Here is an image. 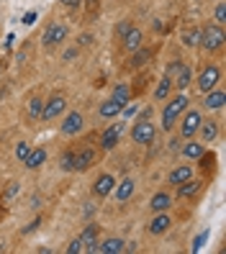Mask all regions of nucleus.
<instances>
[{"mask_svg": "<svg viewBox=\"0 0 226 254\" xmlns=\"http://www.w3.org/2000/svg\"><path fill=\"white\" fill-rule=\"evenodd\" d=\"M185 108H188V98L185 95H175L172 100H167V106H164V111H162V128L170 131L172 124H175V118L183 113Z\"/></svg>", "mask_w": 226, "mask_h": 254, "instance_id": "1", "label": "nucleus"}, {"mask_svg": "<svg viewBox=\"0 0 226 254\" xmlns=\"http://www.w3.org/2000/svg\"><path fill=\"white\" fill-rule=\"evenodd\" d=\"M224 31H221V26L216 23V26H206L203 31H201V47L206 49V52H216V49H221L224 47Z\"/></svg>", "mask_w": 226, "mask_h": 254, "instance_id": "2", "label": "nucleus"}, {"mask_svg": "<svg viewBox=\"0 0 226 254\" xmlns=\"http://www.w3.org/2000/svg\"><path fill=\"white\" fill-rule=\"evenodd\" d=\"M154 136H157V128H154V124L149 121V118L137 121V124H134V128H131V139L137 141V144H152Z\"/></svg>", "mask_w": 226, "mask_h": 254, "instance_id": "3", "label": "nucleus"}, {"mask_svg": "<svg viewBox=\"0 0 226 254\" xmlns=\"http://www.w3.org/2000/svg\"><path fill=\"white\" fill-rule=\"evenodd\" d=\"M124 249H126L124 239H105V242H95V244L87 247L90 254H118V252H124Z\"/></svg>", "mask_w": 226, "mask_h": 254, "instance_id": "4", "label": "nucleus"}, {"mask_svg": "<svg viewBox=\"0 0 226 254\" xmlns=\"http://www.w3.org/2000/svg\"><path fill=\"white\" fill-rule=\"evenodd\" d=\"M65 106H67V100L62 95H52L47 103H44V108H41V121H52V118H57L59 113H65Z\"/></svg>", "mask_w": 226, "mask_h": 254, "instance_id": "5", "label": "nucleus"}, {"mask_svg": "<svg viewBox=\"0 0 226 254\" xmlns=\"http://www.w3.org/2000/svg\"><path fill=\"white\" fill-rule=\"evenodd\" d=\"M67 39V26H62V23H52L47 31H44V36H41V44L47 49H52V47H57V44H62Z\"/></svg>", "mask_w": 226, "mask_h": 254, "instance_id": "6", "label": "nucleus"}, {"mask_svg": "<svg viewBox=\"0 0 226 254\" xmlns=\"http://www.w3.org/2000/svg\"><path fill=\"white\" fill-rule=\"evenodd\" d=\"M93 162H95V152L90 146H82V149H77V152H72V172H82Z\"/></svg>", "mask_w": 226, "mask_h": 254, "instance_id": "7", "label": "nucleus"}, {"mask_svg": "<svg viewBox=\"0 0 226 254\" xmlns=\"http://www.w3.org/2000/svg\"><path fill=\"white\" fill-rule=\"evenodd\" d=\"M124 128H126V124H113V126H108V128L103 131V136H100V146L105 149V152L116 149V144H118V139H121Z\"/></svg>", "mask_w": 226, "mask_h": 254, "instance_id": "8", "label": "nucleus"}, {"mask_svg": "<svg viewBox=\"0 0 226 254\" xmlns=\"http://www.w3.org/2000/svg\"><path fill=\"white\" fill-rule=\"evenodd\" d=\"M203 121V116L198 111H188V116L183 118V124H180V133H183V139H190L198 133V126Z\"/></svg>", "mask_w": 226, "mask_h": 254, "instance_id": "9", "label": "nucleus"}, {"mask_svg": "<svg viewBox=\"0 0 226 254\" xmlns=\"http://www.w3.org/2000/svg\"><path fill=\"white\" fill-rule=\"evenodd\" d=\"M219 77H221L219 67H216V64H208V67L201 72V77H198V87H201L203 93L214 90V87H216V82H219Z\"/></svg>", "mask_w": 226, "mask_h": 254, "instance_id": "10", "label": "nucleus"}, {"mask_svg": "<svg viewBox=\"0 0 226 254\" xmlns=\"http://www.w3.org/2000/svg\"><path fill=\"white\" fill-rule=\"evenodd\" d=\"M113 188H116V177L113 175H100L95 180V185H93V192L98 198H105V195H111V192H113Z\"/></svg>", "mask_w": 226, "mask_h": 254, "instance_id": "11", "label": "nucleus"}, {"mask_svg": "<svg viewBox=\"0 0 226 254\" xmlns=\"http://www.w3.org/2000/svg\"><path fill=\"white\" fill-rule=\"evenodd\" d=\"M121 39H124V49H126V52H137V49L142 47V41H144V34L139 31V28L131 26Z\"/></svg>", "mask_w": 226, "mask_h": 254, "instance_id": "12", "label": "nucleus"}, {"mask_svg": "<svg viewBox=\"0 0 226 254\" xmlns=\"http://www.w3.org/2000/svg\"><path fill=\"white\" fill-rule=\"evenodd\" d=\"M180 190H177V195L180 198H195V195H198V192H201V188H203V180H193V177H190V180H185V183H180L177 185Z\"/></svg>", "mask_w": 226, "mask_h": 254, "instance_id": "13", "label": "nucleus"}, {"mask_svg": "<svg viewBox=\"0 0 226 254\" xmlns=\"http://www.w3.org/2000/svg\"><path fill=\"white\" fill-rule=\"evenodd\" d=\"M172 226V218L167 216V211H162V213H157L154 216V221L149 223V234H154V236H159V234H164Z\"/></svg>", "mask_w": 226, "mask_h": 254, "instance_id": "14", "label": "nucleus"}, {"mask_svg": "<svg viewBox=\"0 0 226 254\" xmlns=\"http://www.w3.org/2000/svg\"><path fill=\"white\" fill-rule=\"evenodd\" d=\"M224 103H226V93H221V90H208L206 98H203V108L219 111V108H224Z\"/></svg>", "mask_w": 226, "mask_h": 254, "instance_id": "15", "label": "nucleus"}, {"mask_svg": "<svg viewBox=\"0 0 226 254\" xmlns=\"http://www.w3.org/2000/svg\"><path fill=\"white\" fill-rule=\"evenodd\" d=\"M80 128H82V116L80 113H70L62 121V133H67V136H75Z\"/></svg>", "mask_w": 226, "mask_h": 254, "instance_id": "16", "label": "nucleus"}, {"mask_svg": "<svg viewBox=\"0 0 226 254\" xmlns=\"http://www.w3.org/2000/svg\"><path fill=\"white\" fill-rule=\"evenodd\" d=\"M44 162H47V152H44V149H31V152H28V157L23 159V164H26L28 170L41 167Z\"/></svg>", "mask_w": 226, "mask_h": 254, "instance_id": "17", "label": "nucleus"}, {"mask_svg": "<svg viewBox=\"0 0 226 254\" xmlns=\"http://www.w3.org/2000/svg\"><path fill=\"white\" fill-rule=\"evenodd\" d=\"M193 177V170L188 167V164H183V167H175L172 172H170V177H167V183L170 185H180V183H185V180H190Z\"/></svg>", "mask_w": 226, "mask_h": 254, "instance_id": "18", "label": "nucleus"}, {"mask_svg": "<svg viewBox=\"0 0 226 254\" xmlns=\"http://www.w3.org/2000/svg\"><path fill=\"white\" fill-rule=\"evenodd\" d=\"M172 80H175L172 85L177 87V90H185V87L190 85V80H193V69H190L188 64H183V67H180V72L175 74V77H172Z\"/></svg>", "mask_w": 226, "mask_h": 254, "instance_id": "19", "label": "nucleus"}, {"mask_svg": "<svg viewBox=\"0 0 226 254\" xmlns=\"http://www.w3.org/2000/svg\"><path fill=\"white\" fill-rule=\"evenodd\" d=\"M149 205H152L154 213H162V211H167V208L172 205V195H170V192H157Z\"/></svg>", "mask_w": 226, "mask_h": 254, "instance_id": "20", "label": "nucleus"}, {"mask_svg": "<svg viewBox=\"0 0 226 254\" xmlns=\"http://www.w3.org/2000/svg\"><path fill=\"white\" fill-rule=\"evenodd\" d=\"M113 190H116V200L118 203H126L134 195V180H129V177H126V180L118 183V188H113Z\"/></svg>", "mask_w": 226, "mask_h": 254, "instance_id": "21", "label": "nucleus"}, {"mask_svg": "<svg viewBox=\"0 0 226 254\" xmlns=\"http://www.w3.org/2000/svg\"><path fill=\"white\" fill-rule=\"evenodd\" d=\"M198 131H201V139L203 141H214L219 136V124L216 121H201Z\"/></svg>", "mask_w": 226, "mask_h": 254, "instance_id": "22", "label": "nucleus"}, {"mask_svg": "<svg viewBox=\"0 0 226 254\" xmlns=\"http://www.w3.org/2000/svg\"><path fill=\"white\" fill-rule=\"evenodd\" d=\"M98 113L103 116V118H116L118 113H121V106L111 98V100H105V103H100V108H98Z\"/></svg>", "mask_w": 226, "mask_h": 254, "instance_id": "23", "label": "nucleus"}, {"mask_svg": "<svg viewBox=\"0 0 226 254\" xmlns=\"http://www.w3.org/2000/svg\"><path fill=\"white\" fill-rule=\"evenodd\" d=\"M111 98H113L121 108H124V106H126V100L131 98V87H129V85H116V90H113V95H111Z\"/></svg>", "mask_w": 226, "mask_h": 254, "instance_id": "24", "label": "nucleus"}, {"mask_svg": "<svg viewBox=\"0 0 226 254\" xmlns=\"http://www.w3.org/2000/svg\"><path fill=\"white\" fill-rule=\"evenodd\" d=\"M203 152H206V149L201 144H195V141H190V144L183 146V157H188V159H201Z\"/></svg>", "mask_w": 226, "mask_h": 254, "instance_id": "25", "label": "nucleus"}, {"mask_svg": "<svg viewBox=\"0 0 226 254\" xmlns=\"http://www.w3.org/2000/svg\"><path fill=\"white\" fill-rule=\"evenodd\" d=\"M95 239H98V226H87L82 234H80V242H82V249L87 252L90 244H95Z\"/></svg>", "mask_w": 226, "mask_h": 254, "instance_id": "26", "label": "nucleus"}, {"mask_svg": "<svg viewBox=\"0 0 226 254\" xmlns=\"http://www.w3.org/2000/svg\"><path fill=\"white\" fill-rule=\"evenodd\" d=\"M170 90H172V80L170 77H162L159 85H157V90H154V98L157 100H164V98L170 95Z\"/></svg>", "mask_w": 226, "mask_h": 254, "instance_id": "27", "label": "nucleus"}, {"mask_svg": "<svg viewBox=\"0 0 226 254\" xmlns=\"http://www.w3.org/2000/svg\"><path fill=\"white\" fill-rule=\"evenodd\" d=\"M198 41H201V28H188V31H183L185 47H198Z\"/></svg>", "mask_w": 226, "mask_h": 254, "instance_id": "28", "label": "nucleus"}, {"mask_svg": "<svg viewBox=\"0 0 226 254\" xmlns=\"http://www.w3.org/2000/svg\"><path fill=\"white\" fill-rule=\"evenodd\" d=\"M41 108H44V100L41 98H31V103H28V118H36L41 116Z\"/></svg>", "mask_w": 226, "mask_h": 254, "instance_id": "29", "label": "nucleus"}, {"mask_svg": "<svg viewBox=\"0 0 226 254\" xmlns=\"http://www.w3.org/2000/svg\"><path fill=\"white\" fill-rule=\"evenodd\" d=\"M149 57H152V52H149V49H139L137 54H134V59H131V67H142V64H147V62H149Z\"/></svg>", "mask_w": 226, "mask_h": 254, "instance_id": "30", "label": "nucleus"}, {"mask_svg": "<svg viewBox=\"0 0 226 254\" xmlns=\"http://www.w3.org/2000/svg\"><path fill=\"white\" fill-rule=\"evenodd\" d=\"M16 195H18V183H10V185H8V190L3 192V198H0V203H10Z\"/></svg>", "mask_w": 226, "mask_h": 254, "instance_id": "31", "label": "nucleus"}, {"mask_svg": "<svg viewBox=\"0 0 226 254\" xmlns=\"http://www.w3.org/2000/svg\"><path fill=\"white\" fill-rule=\"evenodd\" d=\"M180 67H183V62H180V59H175V62H170V64H167V69H164V77H170V80H172L175 74L180 72Z\"/></svg>", "mask_w": 226, "mask_h": 254, "instance_id": "32", "label": "nucleus"}, {"mask_svg": "<svg viewBox=\"0 0 226 254\" xmlns=\"http://www.w3.org/2000/svg\"><path fill=\"white\" fill-rule=\"evenodd\" d=\"M59 167H62L65 172H72V149L62 154V159H59Z\"/></svg>", "mask_w": 226, "mask_h": 254, "instance_id": "33", "label": "nucleus"}, {"mask_svg": "<svg viewBox=\"0 0 226 254\" xmlns=\"http://www.w3.org/2000/svg\"><path fill=\"white\" fill-rule=\"evenodd\" d=\"M28 152H31V146H28V144H26V141H21V144H18V146H16V157H18V159H21V162H23V159H26V157H28Z\"/></svg>", "mask_w": 226, "mask_h": 254, "instance_id": "34", "label": "nucleus"}, {"mask_svg": "<svg viewBox=\"0 0 226 254\" xmlns=\"http://www.w3.org/2000/svg\"><path fill=\"white\" fill-rule=\"evenodd\" d=\"M224 21H226V5H224V3H219V5H216V23L221 26Z\"/></svg>", "mask_w": 226, "mask_h": 254, "instance_id": "35", "label": "nucleus"}, {"mask_svg": "<svg viewBox=\"0 0 226 254\" xmlns=\"http://www.w3.org/2000/svg\"><path fill=\"white\" fill-rule=\"evenodd\" d=\"M67 252H70V254H77V252H82V242H80V239H75V242L67 247Z\"/></svg>", "mask_w": 226, "mask_h": 254, "instance_id": "36", "label": "nucleus"}, {"mask_svg": "<svg viewBox=\"0 0 226 254\" xmlns=\"http://www.w3.org/2000/svg\"><path fill=\"white\" fill-rule=\"evenodd\" d=\"M129 28H131V23H129V21H124V23H118V26H116V36H124V34L129 31Z\"/></svg>", "mask_w": 226, "mask_h": 254, "instance_id": "37", "label": "nucleus"}, {"mask_svg": "<svg viewBox=\"0 0 226 254\" xmlns=\"http://www.w3.org/2000/svg\"><path fill=\"white\" fill-rule=\"evenodd\" d=\"M77 44H80V47H87V44H93V36H90V34H82V36L77 39Z\"/></svg>", "mask_w": 226, "mask_h": 254, "instance_id": "38", "label": "nucleus"}, {"mask_svg": "<svg viewBox=\"0 0 226 254\" xmlns=\"http://www.w3.org/2000/svg\"><path fill=\"white\" fill-rule=\"evenodd\" d=\"M36 18H39V16H36V13L31 10V13H26V16H23V23H26V26H31V23H34Z\"/></svg>", "mask_w": 226, "mask_h": 254, "instance_id": "39", "label": "nucleus"}, {"mask_svg": "<svg viewBox=\"0 0 226 254\" xmlns=\"http://www.w3.org/2000/svg\"><path fill=\"white\" fill-rule=\"evenodd\" d=\"M206 239H208V231H203V234H201L198 239H195V249H201V247H203V242H206Z\"/></svg>", "mask_w": 226, "mask_h": 254, "instance_id": "40", "label": "nucleus"}, {"mask_svg": "<svg viewBox=\"0 0 226 254\" xmlns=\"http://www.w3.org/2000/svg\"><path fill=\"white\" fill-rule=\"evenodd\" d=\"M82 3V0H62V5H67V8H77Z\"/></svg>", "mask_w": 226, "mask_h": 254, "instance_id": "41", "label": "nucleus"}, {"mask_svg": "<svg viewBox=\"0 0 226 254\" xmlns=\"http://www.w3.org/2000/svg\"><path fill=\"white\" fill-rule=\"evenodd\" d=\"M75 57H77V49H67V52H65V59H67V62H70V59H75Z\"/></svg>", "mask_w": 226, "mask_h": 254, "instance_id": "42", "label": "nucleus"}, {"mask_svg": "<svg viewBox=\"0 0 226 254\" xmlns=\"http://www.w3.org/2000/svg\"><path fill=\"white\" fill-rule=\"evenodd\" d=\"M144 118H152V108H147V111L139 113V121H144Z\"/></svg>", "mask_w": 226, "mask_h": 254, "instance_id": "43", "label": "nucleus"}, {"mask_svg": "<svg viewBox=\"0 0 226 254\" xmlns=\"http://www.w3.org/2000/svg\"><path fill=\"white\" fill-rule=\"evenodd\" d=\"M39 223H41V221H39V218H36V221H34V223H31V226H28V229H23V234H31V231H34V229H36V226H39Z\"/></svg>", "mask_w": 226, "mask_h": 254, "instance_id": "44", "label": "nucleus"}, {"mask_svg": "<svg viewBox=\"0 0 226 254\" xmlns=\"http://www.w3.org/2000/svg\"><path fill=\"white\" fill-rule=\"evenodd\" d=\"M121 111H124V116H126V118H131L134 113H137V108H121Z\"/></svg>", "mask_w": 226, "mask_h": 254, "instance_id": "45", "label": "nucleus"}, {"mask_svg": "<svg viewBox=\"0 0 226 254\" xmlns=\"http://www.w3.org/2000/svg\"><path fill=\"white\" fill-rule=\"evenodd\" d=\"M87 3H95V0H87Z\"/></svg>", "mask_w": 226, "mask_h": 254, "instance_id": "46", "label": "nucleus"}]
</instances>
